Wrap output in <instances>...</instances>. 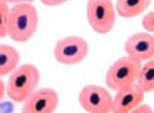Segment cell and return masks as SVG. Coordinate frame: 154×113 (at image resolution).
<instances>
[{
  "label": "cell",
  "mask_w": 154,
  "mask_h": 113,
  "mask_svg": "<svg viewBox=\"0 0 154 113\" xmlns=\"http://www.w3.org/2000/svg\"><path fill=\"white\" fill-rule=\"evenodd\" d=\"M38 27V12L32 4L14 5L8 13V37L14 42H29Z\"/></svg>",
  "instance_id": "obj_1"
},
{
  "label": "cell",
  "mask_w": 154,
  "mask_h": 113,
  "mask_svg": "<svg viewBox=\"0 0 154 113\" xmlns=\"http://www.w3.org/2000/svg\"><path fill=\"white\" fill-rule=\"evenodd\" d=\"M38 80H40V73H38V68L35 65H19L8 75L5 93H7V97H10L12 102H25L37 90Z\"/></svg>",
  "instance_id": "obj_2"
},
{
  "label": "cell",
  "mask_w": 154,
  "mask_h": 113,
  "mask_svg": "<svg viewBox=\"0 0 154 113\" xmlns=\"http://www.w3.org/2000/svg\"><path fill=\"white\" fill-rule=\"evenodd\" d=\"M85 15L92 30L100 35L109 33L116 25V8L112 0H87Z\"/></svg>",
  "instance_id": "obj_3"
},
{
  "label": "cell",
  "mask_w": 154,
  "mask_h": 113,
  "mask_svg": "<svg viewBox=\"0 0 154 113\" xmlns=\"http://www.w3.org/2000/svg\"><path fill=\"white\" fill-rule=\"evenodd\" d=\"M89 53V43L85 38L77 37V35H69L60 40H57L54 47V56L55 60L62 65H77Z\"/></svg>",
  "instance_id": "obj_4"
},
{
  "label": "cell",
  "mask_w": 154,
  "mask_h": 113,
  "mask_svg": "<svg viewBox=\"0 0 154 113\" xmlns=\"http://www.w3.org/2000/svg\"><path fill=\"white\" fill-rule=\"evenodd\" d=\"M141 65L143 63L132 60L129 56H124V58L116 60L111 65V68L107 70V75H106L107 88H111V90H119V88L126 87V85L134 83Z\"/></svg>",
  "instance_id": "obj_5"
},
{
  "label": "cell",
  "mask_w": 154,
  "mask_h": 113,
  "mask_svg": "<svg viewBox=\"0 0 154 113\" xmlns=\"http://www.w3.org/2000/svg\"><path fill=\"white\" fill-rule=\"evenodd\" d=\"M79 103L87 113H111L112 97L107 88L91 83L81 90Z\"/></svg>",
  "instance_id": "obj_6"
},
{
  "label": "cell",
  "mask_w": 154,
  "mask_h": 113,
  "mask_svg": "<svg viewBox=\"0 0 154 113\" xmlns=\"http://www.w3.org/2000/svg\"><path fill=\"white\" fill-rule=\"evenodd\" d=\"M126 55L132 60L143 63L147 60H154V35L152 33H134L124 43Z\"/></svg>",
  "instance_id": "obj_7"
},
{
  "label": "cell",
  "mask_w": 154,
  "mask_h": 113,
  "mask_svg": "<svg viewBox=\"0 0 154 113\" xmlns=\"http://www.w3.org/2000/svg\"><path fill=\"white\" fill-rule=\"evenodd\" d=\"M59 106V93L52 88L35 90L23 102L20 113H54Z\"/></svg>",
  "instance_id": "obj_8"
},
{
  "label": "cell",
  "mask_w": 154,
  "mask_h": 113,
  "mask_svg": "<svg viewBox=\"0 0 154 113\" xmlns=\"http://www.w3.org/2000/svg\"><path fill=\"white\" fill-rule=\"evenodd\" d=\"M144 100V93L136 87L134 83L116 90V97H112L111 113H129Z\"/></svg>",
  "instance_id": "obj_9"
},
{
  "label": "cell",
  "mask_w": 154,
  "mask_h": 113,
  "mask_svg": "<svg viewBox=\"0 0 154 113\" xmlns=\"http://www.w3.org/2000/svg\"><path fill=\"white\" fill-rule=\"evenodd\" d=\"M151 0H117L114 5L116 13L124 19H132V17L141 15L147 7Z\"/></svg>",
  "instance_id": "obj_10"
},
{
  "label": "cell",
  "mask_w": 154,
  "mask_h": 113,
  "mask_svg": "<svg viewBox=\"0 0 154 113\" xmlns=\"http://www.w3.org/2000/svg\"><path fill=\"white\" fill-rule=\"evenodd\" d=\"M20 62V53L12 45H0V78L10 75Z\"/></svg>",
  "instance_id": "obj_11"
},
{
  "label": "cell",
  "mask_w": 154,
  "mask_h": 113,
  "mask_svg": "<svg viewBox=\"0 0 154 113\" xmlns=\"http://www.w3.org/2000/svg\"><path fill=\"white\" fill-rule=\"evenodd\" d=\"M134 85L143 93H151L154 90V60H147L144 65H141Z\"/></svg>",
  "instance_id": "obj_12"
},
{
  "label": "cell",
  "mask_w": 154,
  "mask_h": 113,
  "mask_svg": "<svg viewBox=\"0 0 154 113\" xmlns=\"http://www.w3.org/2000/svg\"><path fill=\"white\" fill-rule=\"evenodd\" d=\"M8 13H10V7L8 4L0 0V38H4L5 35H8L7 25H8Z\"/></svg>",
  "instance_id": "obj_13"
},
{
  "label": "cell",
  "mask_w": 154,
  "mask_h": 113,
  "mask_svg": "<svg viewBox=\"0 0 154 113\" xmlns=\"http://www.w3.org/2000/svg\"><path fill=\"white\" fill-rule=\"evenodd\" d=\"M143 27L146 33H154V12H149L143 17Z\"/></svg>",
  "instance_id": "obj_14"
},
{
  "label": "cell",
  "mask_w": 154,
  "mask_h": 113,
  "mask_svg": "<svg viewBox=\"0 0 154 113\" xmlns=\"http://www.w3.org/2000/svg\"><path fill=\"white\" fill-rule=\"evenodd\" d=\"M129 113H154V112H152V108H151L149 105H143V103H141V105H137L134 110H131Z\"/></svg>",
  "instance_id": "obj_15"
},
{
  "label": "cell",
  "mask_w": 154,
  "mask_h": 113,
  "mask_svg": "<svg viewBox=\"0 0 154 113\" xmlns=\"http://www.w3.org/2000/svg\"><path fill=\"white\" fill-rule=\"evenodd\" d=\"M42 4L49 5V7H55V5H62L66 4V2H69V0H40Z\"/></svg>",
  "instance_id": "obj_16"
},
{
  "label": "cell",
  "mask_w": 154,
  "mask_h": 113,
  "mask_svg": "<svg viewBox=\"0 0 154 113\" xmlns=\"http://www.w3.org/2000/svg\"><path fill=\"white\" fill-rule=\"evenodd\" d=\"M5 4H14V5H19V4H34V0H2Z\"/></svg>",
  "instance_id": "obj_17"
},
{
  "label": "cell",
  "mask_w": 154,
  "mask_h": 113,
  "mask_svg": "<svg viewBox=\"0 0 154 113\" xmlns=\"http://www.w3.org/2000/svg\"><path fill=\"white\" fill-rule=\"evenodd\" d=\"M4 97H5V83L2 82V78H0V102H2Z\"/></svg>",
  "instance_id": "obj_18"
}]
</instances>
